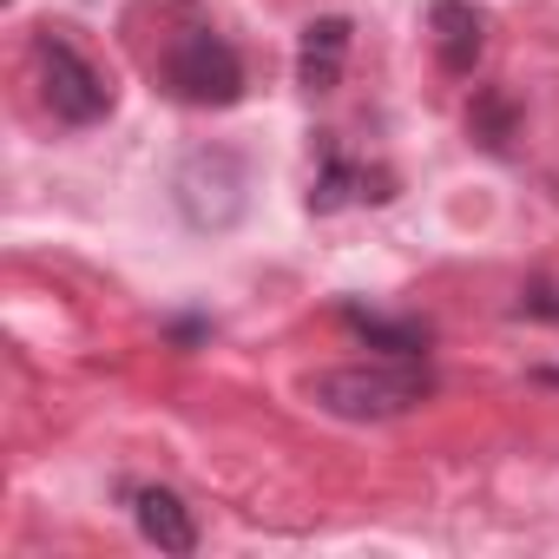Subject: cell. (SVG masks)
Listing matches in <instances>:
<instances>
[{"mask_svg": "<svg viewBox=\"0 0 559 559\" xmlns=\"http://www.w3.org/2000/svg\"><path fill=\"white\" fill-rule=\"evenodd\" d=\"M304 395L336 421H395L435 395V376L421 369V356H389V362L317 369V376H304Z\"/></svg>", "mask_w": 559, "mask_h": 559, "instance_id": "obj_1", "label": "cell"}, {"mask_svg": "<svg viewBox=\"0 0 559 559\" xmlns=\"http://www.w3.org/2000/svg\"><path fill=\"white\" fill-rule=\"evenodd\" d=\"M158 80L171 86V99L185 106H237L243 99V60L224 34L211 27H185L171 34L165 60H158Z\"/></svg>", "mask_w": 559, "mask_h": 559, "instance_id": "obj_2", "label": "cell"}, {"mask_svg": "<svg viewBox=\"0 0 559 559\" xmlns=\"http://www.w3.org/2000/svg\"><path fill=\"white\" fill-rule=\"evenodd\" d=\"M34 67H40V99H47V112L60 119V126H99L106 112H112V86H106V73L67 40V34H40L34 40Z\"/></svg>", "mask_w": 559, "mask_h": 559, "instance_id": "obj_3", "label": "cell"}, {"mask_svg": "<svg viewBox=\"0 0 559 559\" xmlns=\"http://www.w3.org/2000/svg\"><path fill=\"white\" fill-rule=\"evenodd\" d=\"M171 191H178V211H185V224H191V230H230V224L243 217L250 171H243V158H237V152L204 145V152H191V158L178 165Z\"/></svg>", "mask_w": 559, "mask_h": 559, "instance_id": "obj_4", "label": "cell"}, {"mask_svg": "<svg viewBox=\"0 0 559 559\" xmlns=\"http://www.w3.org/2000/svg\"><path fill=\"white\" fill-rule=\"evenodd\" d=\"M343 60H349V21H343V14L310 21V27H304V53H297V86H304V93H336Z\"/></svg>", "mask_w": 559, "mask_h": 559, "instance_id": "obj_5", "label": "cell"}, {"mask_svg": "<svg viewBox=\"0 0 559 559\" xmlns=\"http://www.w3.org/2000/svg\"><path fill=\"white\" fill-rule=\"evenodd\" d=\"M132 513H139V533L158 552H198V520H191V507L171 487H139L132 493Z\"/></svg>", "mask_w": 559, "mask_h": 559, "instance_id": "obj_6", "label": "cell"}, {"mask_svg": "<svg viewBox=\"0 0 559 559\" xmlns=\"http://www.w3.org/2000/svg\"><path fill=\"white\" fill-rule=\"evenodd\" d=\"M428 27H435V53L448 73H474L480 60V14L467 8V0H435L428 8Z\"/></svg>", "mask_w": 559, "mask_h": 559, "instance_id": "obj_7", "label": "cell"}, {"mask_svg": "<svg viewBox=\"0 0 559 559\" xmlns=\"http://www.w3.org/2000/svg\"><path fill=\"white\" fill-rule=\"evenodd\" d=\"M369 185H382L369 165H349L336 145L323 152V178L310 185V211H336V204H349V198H382V191H369Z\"/></svg>", "mask_w": 559, "mask_h": 559, "instance_id": "obj_8", "label": "cell"}, {"mask_svg": "<svg viewBox=\"0 0 559 559\" xmlns=\"http://www.w3.org/2000/svg\"><path fill=\"white\" fill-rule=\"evenodd\" d=\"M343 323L356 336H369L376 349H389V356H428V330L421 323H389V317H369V310H343Z\"/></svg>", "mask_w": 559, "mask_h": 559, "instance_id": "obj_9", "label": "cell"}, {"mask_svg": "<svg viewBox=\"0 0 559 559\" xmlns=\"http://www.w3.org/2000/svg\"><path fill=\"white\" fill-rule=\"evenodd\" d=\"M526 310H533V317H552V323H559V297H552V290H533V297H526Z\"/></svg>", "mask_w": 559, "mask_h": 559, "instance_id": "obj_10", "label": "cell"}]
</instances>
